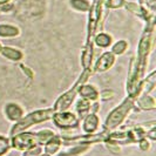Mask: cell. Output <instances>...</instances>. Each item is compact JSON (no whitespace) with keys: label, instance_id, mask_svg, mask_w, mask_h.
<instances>
[{"label":"cell","instance_id":"cell-1","mask_svg":"<svg viewBox=\"0 0 156 156\" xmlns=\"http://www.w3.org/2000/svg\"><path fill=\"white\" fill-rule=\"evenodd\" d=\"M54 114V109L53 108H46V109H39L35 112H32L28 115L23 116L19 122L14 123V126L11 128L9 130V137L14 136L16 134L26 132L30 127L34 125H39L41 122H46L48 120H51Z\"/></svg>","mask_w":156,"mask_h":156},{"label":"cell","instance_id":"cell-2","mask_svg":"<svg viewBox=\"0 0 156 156\" xmlns=\"http://www.w3.org/2000/svg\"><path fill=\"white\" fill-rule=\"evenodd\" d=\"M135 101H136L135 98L128 95V98H126L121 105H119L116 108H114L108 114V116L106 119V122H105V128L103 129H107V130L110 132V130L116 129L119 126L122 125V122L126 120V117L128 116L130 110L133 109Z\"/></svg>","mask_w":156,"mask_h":156},{"label":"cell","instance_id":"cell-3","mask_svg":"<svg viewBox=\"0 0 156 156\" xmlns=\"http://www.w3.org/2000/svg\"><path fill=\"white\" fill-rule=\"evenodd\" d=\"M89 75H90V68L83 69L82 74H81L80 78L76 80V82L74 83V86L72 87L69 90H67L66 93H63L62 95L55 101L54 106H53L54 112H66V110L69 108L70 106H72V103H73V101L75 100L76 95H78L79 88L88 80Z\"/></svg>","mask_w":156,"mask_h":156},{"label":"cell","instance_id":"cell-4","mask_svg":"<svg viewBox=\"0 0 156 156\" xmlns=\"http://www.w3.org/2000/svg\"><path fill=\"white\" fill-rule=\"evenodd\" d=\"M9 143H11V148H14L19 151H26L35 146H40L37 134L32 132H23L16 134L11 137Z\"/></svg>","mask_w":156,"mask_h":156},{"label":"cell","instance_id":"cell-5","mask_svg":"<svg viewBox=\"0 0 156 156\" xmlns=\"http://www.w3.org/2000/svg\"><path fill=\"white\" fill-rule=\"evenodd\" d=\"M52 120L54 122L55 127L60 129H74L78 128L80 125L79 117L70 112H54Z\"/></svg>","mask_w":156,"mask_h":156},{"label":"cell","instance_id":"cell-6","mask_svg":"<svg viewBox=\"0 0 156 156\" xmlns=\"http://www.w3.org/2000/svg\"><path fill=\"white\" fill-rule=\"evenodd\" d=\"M4 114H5V116L8 121L16 123L25 116V110L20 105L11 102V103H7L4 107Z\"/></svg>","mask_w":156,"mask_h":156},{"label":"cell","instance_id":"cell-7","mask_svg":"<svg viewBox=\"0 0 156 156\" xmlns=\"http://www.w3.org/2000/svg\"><path fill=\"white\" fill-rule=\"evenodd\" d=\"M115 62V55L112 52H105L98 59V61L95 62L94 70L96 73H102V72H107L113 67V65Z\"/></svg>","mask_w":156,"mask_h":156},{"label":"cell","instance_id":"cell-8","mask_svg":"<svg viewBox=\"0 0 156 156\" xmlns=\"http://www.w3.org/2000/svg\"><path fill=\"white\" fill-rule=\"evenodd\" d=\"M100 125V119L96 114L93 113H89L85 119H83V122H82V129L85 134H95V132L98 130Z\"/></svg>","mask_w":156,"mask_h":156},{"label":"cell","instance_id":"cell-9","mask_svg":"<svg viewBox=\"0 0 156 156\" xmlns=\"http://www.w3.org/2000/svg\"><path fill=\"white\" fill-rule=\"evenodd\" d=\"M62 139L59 135H54L49 141H47L44 146V151L46 155L54 156L58 154V151L62 147Z\"/></svg>","mask_w":156,"mask_h":156},{"label":"cell","instance_id":"cell-10","mask_svg":"<svg viewBox=\"0 0 156 156\" xmlns=\"http://www.w3.org/2000/svg\"><path fill=\"white\" fill-rule=\"evenodd\" d=\"M81 98L83 99H87L89 101H98L99 98H100V92L93 86V85H86L83 83L82 86L79 88V93Z\"/></svg>","mask_w":156,"mask_h":156},{"label":"cell","instance_id":"cell-11","mask_svg":"<svg viewBox=\"0 0 156 156\" xmlns=\"http://www.w3.org/2000/svg\"><path fill=\"white\" fill-rule=\"evenodd\" d=\"M90 106H92V101L87 100L81 98L78 102H76V106H75V109L78 113V117L80 119H85V117L90 113Z\"/></svg>","mask_w":156,"mask_h":156},{"label":"cell","instance_id":"cell-12","mask_svg":"<svg viewBox=\"0 0 156 156\" xmlns=\"http://www.w3.org/2000/svg\"><path fill=\"white\" fill-rule=\"evenodd\" d=\"M136 105L142 110H153L155 109L156 107L155 99L153 96H150L149 94L141 95L140 98H139V100H137V102H136Z\"/></svg>","mask_w":156,"mask_h":156},{"label":"cell","instance_id":"cell-13","mask_svg":"<svg viewBox=\"0 0 156 156\" xmlns=\"http://www.w3.org/2000/svg\"><path fill=\"white\" fill-rule=\"evenodd\" d=\"M0 53L2 54V56L7 58L12 61H20L23 58V52L19 51L18 48H13V47H2Z\"/></svg>","mask_w":156,"mask_h":156},{"label":"cell","instance_id":"cell-14","mask_svg":"<svg viewBox=\"0 0 156 156\" xmlns=\"http://www.w3.org/2000/svg\"><path fill=\"white\" fill-rule=\"evenodd\" d=\"M20 34V30L9 23H0V37L2 38H14Z\"/></svg>","mask_w":156,"mask_h":156},{"label":"cell","instance_id":"cell-15","mask_svg":"<svg viewBox=\"0 0 156 156\" xmlns=\"http://www.w3.org/2000/svg\"><path fill=\"white\" fill-rule=\"evenodd\" d=\"M92 58H93V44L92 42H86L83 53L81 55V65H82L83 69H87V68L90 67Z\"/></svg>","mask_w":156,"mask_h":156},{"label":"cell","instance_id":"cell-16","mask_svg":"<svg viewBox=\"0 0 156 156\" xmlns=\"http://www.w3.org/2000/svg\"><path fill=\"white\" fill-rule=\"evenodd\" d=\"M155 76H156V72H151V74H149L148 76H147V79L141 82V94L142 95L149 94L150 90L154 89L156 83Z\"/></svg>","mask_w":156,"mask_h":156},{"label":"cell","instance_id":"cell-17","mask_svg":"<svg viewBox=\"0 0 156 156\" xmlns=\"http://www.w3.org/2000/svg\"><path fill=\"white\" fill-rule=\"evenodd\" d=\"M95 44L101 48H106V47H109L112 45V37L107 33H100V34H96L95 38H94Z\"/></svg>","mask_w":156,"mask_h":156},{"label":"cell","instance_id":"cell-18","mask_svg":"<svg viewBox=\"0 0 156 156\" xmlns=\"http://www.w3.org/2000/svg\"><path fill=\"white\" fill-rule=\"evenodd\" d=\"M37 134V136H38V140H39V144H45L47 141H49L53 136H54L55 134L53 133V130H49V129H42V130H40L38 132Z\"/></svg>","mask_w":156,"mask_h":156},{"label":"cell","instance_id":"cell-19","mask_svg":"<svg viewBox=\"0 0 156 156\" xmlns=\"http://www.w3.org/2000/svg\"><path fill=\"white\" fill-rule=\"evenodd\" d=\"M128 48V42L126 41V40H120V41H117L115 42L113 47H112V53L115 55H121L123 54L126 52V49Z\"/></svg>","mask_w":156,"mask_h":156},{"label":"cell","instance_id":"cell-20","mask_svg":"<svg viewBox=\"0 0 156 156\" xmlns=\"http://www.w3.org/2000/svg\"><path fill=\"white\" fill-rule=\"evenodd\" d=\"M70 5L79 11H82V12L90 9V5L87 0H70Z\"/></svg>","mask_w":156,"mask_h":156},{"label":"cell","instance_id":"cell-21","mask_svg":"<svg viewBox=\"0 0 156 156\" xmlns=\"http://www.w3.org/2000/svg\"><path fill=\"white\" fill-rule=\"evenodd\" d=\"M11 149V143H9V139L0 135V156L8 153V150Z\"/></svg>","mask_w":156,"mask_h":156},{"label":"cell","instance_id":"cell-22","mask_svg":"<svg viewBox=\"0 0 156 156\" xmlns=\"http://www.w3.org/2000/svg\"><path fill=\"white\" fill-rule=\"evenodd\" d=\"M42 153H44V148L41 146H35L33 148L23 151V156H40Z\"/></svg>","mask_w":156,"mask_h":156},{"label":"cell","instance_id":"cell-23","mask_svg":"<svg viewBox=\"0 0 156 156\" xmlns=\"http://www.w3.org/2000/svg\"><path fill=\"white\" fill-rule=\"evenodd\" d=\"M126 4L125 0H105V5L108 8H117L123 6Z\"/></svg>","mask_w":156,"mask_h":156},{"label":"cell","instance_id":"cell-24","mask_svg":"<svg viewBox=\"0 0 156 156\" xmlns=\"http://www.w3.org/2000/svg\"><path fill=\"white\" fill-rule=\"evenodd\" d=\"M105 143H106V146H107V148L109 149L110 151H113V153H120V150H121V148L119 147V144H116L115 142H112V141L107 140L105 141Z\"/></svg>","mask_w":156,"mask_h":156},{"label":"cell","instance_id":"cell-25","mask_svg":"<svg viewBox=\"0 0 156 156\" xmlns=\"http://www.w3.org/2000/svg\"><path fill=\"white\" fill-rule=\"evenodd\" d=\"M139 147H140L141 150H143V151H146V150H148L149 147H150V143H149V141L144 137V139H141L139 142Z\"/></svg>","mask_w":156,"mask_h":156},{"label":"cell","instance_id":"cell-26","mask_svg":"<svg viewBox=\"0 0 156 156\" xmlns=\"http://www.w3.org/2000/svg\"><path fill=\"white\" fill-rule=\"evenodd\" d=\"M113 96H114V93H113V92H109V90H107V89L100 93V98H101L102 100H109V99H112Z\"/></svg>","mask_w":156,"mask_h":156},{"label":"cell","instance_id":"cell-27","mask_svg":"<svg viewBox=\"0 0 156 156\" xmlns=\"http://www.w3.org/2000/svg\"><path fill=\"white\" fill-rule=\"evenodd\" d=\"M147 137H149L151 141H155L156 140V128H153V129H150L147 135H146Z\"/></svg>","mask_w":156,"mask_h":156},{"label":"cell","instance_id":"cell-28","mask_svg":"<svg viewBox=\"0 0 156 156\" xmlns=\"http://www.w3.org/2000/svg\"><path fill=\"white\" fill-rule=\"evenodd\" d=\"M7 1L8 0H0V6H1V5H4V4H6Z\"/></svg>","mask_w":156,"mask_h":156},{"label":"cell","instance_id":"cell-29","mask_svg":"<svg viewBox=\"0 0 156 156\" xmlns=\"http://www.w3.org/2000/svg\"><path fill=\"white\" fill-rule=\"evenodd\" d=\"M150 2H151V7L154 8V2H155V0H149Z\"/></svg>","mask_w":156,"mask_h":156},{"label":"cell","instance_id":"cell-30","mask_svg":"<svg viewBox=\"0 0 156 156\" xmlns=\"http://www.w3.org/2000/svg\"><path fill=\"white\" fill-rule=\"evenodd\" d=\"M94 2H98V4H101L102 0H94Z\"/></svg>","mask_w":156,"mask_h":156},{"label":"cell","instance_id":"cell-31","mask_svg":"<svg viewBox=\"0 0 156 156\" xmlns=\"http://www.w3.org/2000/svg\"><path fill=\"white\" fill-rule=\"evenodd\" d=\"M143 2H144V0H140V4H141V5H142Z\"/></svg>","mask_w":156,"mask_h":156},{"label":"cell","instance_id":"cell-32","mask_svg":"<svg viewBox=\"0 0 156 156\" xmlns=\"http://www.w3.org/2000/svg\"><path fill=\"white\" fill-rule=\"evenodd\" d=\"M1 48H2V45H1V42H0V52H1Z\"/></svg>","mask_w":156,"mask_h":156}]
</instances>
